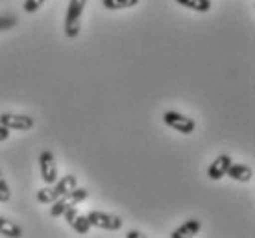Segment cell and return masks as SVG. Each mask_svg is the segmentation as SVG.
I'll return each mask as SVG.
<instances>
[{
  "label": "cell",
  "mask_w": 255,
  "mask_h": 238,
  "mask_svg": "<svg viewBox=\"0 0 255 238\" xmlns=\"http://www.w3.org/2000/svg\"><path fill=\"white\" fill-rule=\"evenodd\" d=\"M78 187V177L76 175H63L61 179H58L54 185H52V192H54V196H56V200H58L59 196H63V194L70 192V190H74V188Z\"/></svg>",
  "instance_id": "30bf717a"
},
{
  "label": "cell",
  "mask_w": 255,
  "mask_h": 238,
  "mask_svg": "<svg viewBox=\"0 0 255 238\" xmlns=\"http://www.w3.org/2000/svg\"><path fill=\"white\" fill-rule=\"evenodd\" d=\"M87 0H70L69 7H67V15H65V35L69 39H76L80 35V28H82V13L85 9Z\"/></svg>",
  "instance_id": "6da1fadb"
},
{
  "label": "cell",
  "mask_w": 255,
  "mask_h": 238,
  "mask_svg": "<svg viewBox=\"0 0 255 238\" xmlns=\"http://www.w3.org/2000/svg\"><path fill=\"white\" fill-rule=\"evenodd\" d=\"M63 216H65V220H67V224H69L78 235H87V233L91 231L89 220H87V216H83V214L78 213L76 205L69 207V209L63 213Z\"/></svg>",
  "instance_id": "52a82bcc"
},
{
  "label": "cell",
  "mask_w": 255,
  "mask_h": 238,
  "mask_svg": "<svg viewBox=\"0 0 255 238\" xmlns=\"http://www.w3.org/2000/svg\"><path fill=\"white\" fill-rule=\"evenodd\" d=\"M89 198V190L83 187H76L74 190H70V192L63 194V196H59L58 200L50 203V216L52 218H59V216H63V213L72 205H78V203H82L83 200H87Z\"/></svg>",
  "instance_id": "7a4b0ae2"
},
{
  "label": "cell",
  "mask_w": 255,
  "mask_h": 238,
  "mask_svg": "<svg viewBox=\"0 0 255 238\" xmlns=\"http://www.w3.org/2000/svg\"><path fill=\"white\" fill-rule=\"evenodd\" d=\"M202 229V222L198 218H189L187 222H183L179 227H176L170 235V238H192L196 237Z\"/></svg>",
  "instance_id": "9c48e42d"
},
{
  "label": "cell",
  "mask_w": 255,
  "mask_h": 238,
  "mask_svg": "<svg viewBox=\"0 0 255 238\" xmlns=\"http://www.w3.org/2000/svg\"><path fill=\"white\" fill-rule=\"evenodd\" d=\"M39 168H41V179L45 181V185H54L58 181V164L54 159V154L45 150L39 155Z\"/></svg>",
  "instance_id": "5b68a950"
},
{
  "label": "cell",
  "mask_w": 255,
  "mask_h": 238,
  "mask_svg": "<svg viewBox=\"0 0 255 238\" xmlns=\"http://www.w3.org/2000/svg\"><path fill=\"white\" fill-rule=\"evenodd\" d=\"M179 6L189 7V9H194L198 13H207L211 9V0H176Z\"/></svg>",
  "instance_id": "4fadbf2b"
},
{
  "label": "cell",
  "mask_w": 255,
  "mask_h": 238,
  "mask_svg": "<svg viewBox=\"0 0 255 238\" xmlns=\"http://www.w3.org/2000/svg\"><path fill=\"white\" fill-rule=\"evenodd\" d=\"M45 2H46V0H26L22 7H24L26 13H30V15H32V13L39 11V9L43 7V4H45Z\"/></svg>",
  "instance_id": "2e32d148"
},
{
  "label": "cell",
  "mask_w": 255,
  "mask_h": 238,
  "mask_svg": "<svg viewBox=\"0 0 255 238\" xmlns=\"http://www.w3.org/2000/svg\"><path fill=\"white\" fill-rule=\"evenodd\" d=\"M9 200H11V190H9L6 177L0 172V203H7Z\"/></svg>",
  "instance_id": "9a60e30c"
},
{
  "label": "cell",
  "mask_w": 255,
  "mask_h": 238,
  "mask_svg": "<svg viewBox=\"0 0 255 238\" xmlns=\"http://www.w3.org/2000/svg\"><path fill=\"white\" fill-rule=\"evenodd\" d=\"M0 235L11 237V238H19V237H22V229H20L17 224H13L11 220L0 216Z\"/></svg>",
  "instance_id": "7c38bea8"
},
{
  "label": "cell",
  "mask_w": 255,
  "mask_h": 238,
  "mask_svg": "<svg viewBox=\"0 0 255 238\" xmlns=\"http://www.w3.org/2000/svg\"><path fill=\"white\" fill-rule=\"evenodd\" d=\"M102 4L106 9L117 11V9H128L139 4V0H102Z\"/></svg>",
  "instance_id": "5bb4252c"
},
{
  "label": "cell",
  "mask_w": 255,
  "mask_h": 238,
  "mask_svg": "<svg viewBox=\"0 0 255 238\" xmlns=\"http://www.w3.org/2000/svg\"><path fill=\"white\" fill-rule=\"evenodd\" d=\"M228 177H231L233 181H239V183H248V181H252V177H254V170L250 166H246V164H233L231 162L230 168H228Z\"/></svg>",
  "instance_id": "8fae6325"
},
{
  "label": "cell",
  "mask_w": 255,
  "mask_h": 238,
  "mask_svg": "<svg viewBox=\"0 0 255 238\" xmlns=\"http://www.w3.org/2000/svg\"><path fill=\"white\" fill-rule=\"evenodd\" d=\"M9 139V129L4 128V126H0V142H4Z\"/></svg>",
  "instance_id": "e0dca14e"
},
{
  "label": "cell",
  "mask_w": 255,
  "mask_h": 238,
  "mask_svg": "<svg viewBox=\"0 0 255 238\" xmlns=\"http://www.w3.org/2000/svg\"><path fill=\"white\" fill-rule=\"evenodd\" d=\"M163 122L168 128H172L174 131H179L181 135H191V133H194V129H196V122L192 120L191 116L181 115L178 111H165Z\"/></svg>",
  "instance_id": "3957f363"
},
{
  "label": "cell",
  "mask_w": 255,
  "mask_h": 238,
  "mask_svg": "<svg viewBox=\"0 0 255 238\" xmlns=\"http://www.w3.org/2000/svg\"><path fill=\"white\" fill-rule=\"evenodd\" d=\"M0 126L7 128L9 131H28L35 126V120L28 115H13V113H2L0 115Z\"/></svg>",
  "instance_id": "8992f818"
},
{
  "label": "cell",
  "mask_w": 255,
  "mask_h": 238,
  "mask_svg": "<svg viewBox=\"0 0 255 238\" xmlns=\"http://www.w3.org/2000/svg\"><path fill=\"white\" fill-rule=\"evenodd\" d=\"M231 164V157L230 155H218L215 161L209 164V170H207V175H209V179L213 181H220L224 175L228 174V168Z\"/></svg>",
  "instance_id": "ba28073f"
},
{
  "label": "cell",
  "mask_w": 255,
  "mask_h": 238,
  "mask_svg": "<svg viewBox=\"0 0 255 238\" xmlns=\"http://www.w3.org/2000/svg\"><path fill=\"white\" fill-rule=\"evenodd\" d=\"M126 237H128V238H139V237H140V233H139V231H129V233L126 235Z\"/></svg>",
  "instance_id": "ac0fdd59"
},
{
  "label": "cell",
  "mask_w": 255,
  "mask_h": 238,
  "mask_svg": "<svg viewBox=\"0 0 255 238\" xmlns=\"http://www.w3.org/2000/svg\"><path fill=\"white\" fill-rule=\"evenodd\" d=\"M87 220L93 227L106 229V231H119L122 227V218L117 214L104 213V211H91L87 214Z\"/></svg>",
  "instance_id": "277c9868"
}]
</instances>
